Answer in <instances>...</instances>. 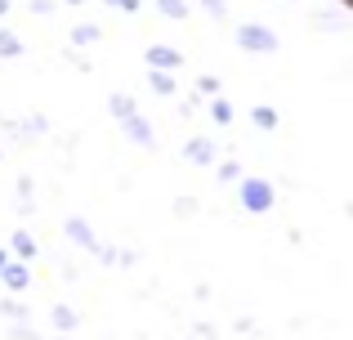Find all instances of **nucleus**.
Instances as JSON below:
<instances>
[{"mask_svg":"<svg viewBox=\"0 0 353 340\" xmlns=\"http://www.w3.org/2000/svg\"><path fill=\"white\" fill-rule=\"evenodd\" d=\"M112 112L121 117V121H125V117H134V103H130L125 94H117V99H112Z\"/></svg>","mask_w":353,"mask_h":340,"instance_id":"f8f14e48","label":"nucleus"},{"mask_svg":"<svg viewBox=\"0 0 353 340\" xmlns=\"http://www.w3.org/2000/svg\"><path fill=\"white\" fill-rule=\"evenodd\" d=\"M5 264H9V255H5V251H0V269H5Z\"/></svg>","mask_w":353,"mask_h":340,"instance_id":"f3484780","label":"nucleus"},{"mask_svg":"<svg viewBox=\"0 0 353 340\" xmlns=\"http://www.w3.org/2000/svg\"><path fill=\"white\" fill-rule=\"evenodd\" d=\"M148 63H152L157 72H170V68H179V50H170V45H152V50H148Z\"/></svg>","mask_w":353,"mask_h":340,"instance_id":"7ed1b4c3","label":"nucleus"},{"mask_svg":"<svg viewBox=\"0 0 353 340\" xmlns=\"http://www.w3.org/2000/svg\"><path fill=\"white\" fill-rule=\"evenodd\" d=\"M68 237H72L77 246H85V251H94V233H90L85 219H68Z\"/></svg>","mask_w":353,"mask_h":340,"instance_id":"0eeeda50","label":"nucleus"},{"mask_svg":"<svg viewBox=\"0 0 353 340\" xmlns=\"http://www.w3.org/2000/svg\"><path fill=\"white\" fill-rule=\"evenodd\" d=\"M54 327H59V332H77V314H72L68 305H59L54 309Z\"/></svg>","mask_w":353,"mask_h":340,"instance_id":"6e6552de","label":"nucleus"},{"mask_svg":"<svg viewBox=\"0 0 353 340\" xmlns=\"http://www.w3.org/2000/svg\"><path fill=\"white\" fill-rule=\"evenodd\" d=\"M183 152H188V161H197V166H210V161H215V143L210 139H192Z\"/></svg>","mask_w":353,"mask_h":340,"instance_id":"423d86ee","label":"nucleus"},{"mask_svg":"<svg viewBox=\"0 0 353 340\" xmlns=\"http://www.w3.org/2000/svg\"><path fill=\"white\" fill-rule=\"evenodd\" d=\"M201 5H206L210 14H224V0H201Z\"/></svg>","mask_w":353,"mask_h":340,"instance_id":"2eb2a0df","label":"nucleus"},{"mask_svg":"<svg viewBox=\"0 0 353 340\" xmlns=\"http://www.w3.org/2000/svg\"><path fill=\"white\" fill-rule=\"evenodd\" d=\"M152 90L157 94H174V81L165 77V72H152Z\"/></svg>","mask_w":353,"mask_h":340,"instance_id":"9b49d317","label":"nucleus"},{"mask_svg":"<svg viewBox=\"0 0 353 340\" xmlns=\"http://www.w3.org/2000/svg\"><path fill=\"white\" fill-rule=\"evenodd\" d=\"M0 54H18V41L9 32H0Z\"/></svg>","mask_w":353,"mask_h":340,"instance_id":"4468645a","label":"nucleus"},{"mask_svg":"<svg viewBox=\"0 0 353 340\" xmlns=\"http://www.w3.org/2000/svg\"><path fill=\"white\" fill-rule=\"evenodd\" d=\"M0 282H5L9 291H27V264H5V269H0Z\"/></svg>","mask_w":353,"mask_h":340,"instance_id":"20e7f679","label":"nucleus"},{"mask_svg":"<svg viewBox=\"0 0 353 340\" xmlns=\"http://www.w3.org/2000/svg\"><path fill=\"white\" fill-rule=\"evenodd\" d=\"M157 5H161V14H170V18H183V14H188V5H183V0H157Z\"/></svg>","mask_w":353,"mask_h":340,"instance_id":"9d476101","label":"nucleus"},{"mask_svg":"<svg viewBox=\"0 0 353 340\" xmlns=\"http://www.w3.org/2000/svg\"><path fill=\"white\" fill-rule=\"evenodd\" d=\"M14 251L23 255V260H27V255H36V242H32V233H14Z\"/></svg>","mask_w":353,"mask_h":340,"instance_id":"1a4fd4ad","label":"nucleus"},{"mask_svg":"<svg viewBox=\"0 0 353 340\" xmlns=\"http://www.w3.org/2000/svg\"><path fill=\"white\" fill-rule=\"evenodd\" d=\"M237 45H241V50H259V54H273V50H277V36L268 32V27L250 23V27H241V32H237Z\"/></svg>","mask_w":353,"mask_h":340,"instance_id":"f03ea898","label":"nucleus"},{"mask_svg":"<svg viewBox=\"0 0 353 340\" xmlns=\"http://www.w3.org/2000/svg\"><path fill=\"white\" fill-rule=\"evenodd\" d=\"M255 126H264V130H273V126H277V117L268 112V108H259V112H255Z\"/></svg>","mask_w":353,"mask_h":340,"instance_id":"ddd939ff","label":"nucleus"},{"mask_svg":"<svg viewBox=\"0 0 353 340\" xmlns=\"http://www.w3.org/2000/svg\"><path fill=\"white\" fill-rule=\"evenodd\" d=\"M108 5H117V9H139V0H108Z\"/></svg>","mask_w":353,"mask_h":340,"instance_id":"dca6fc26","label":"nucleus"},{"mask_svg":"<svg viewBox=\"0 0 353 340\" xmlns=\"http://www.w3.org/2000/svg\"><path fill=\"white\" fill-rule=\"evenodd\" d=\"M125 134L134 143H143V148H152V126H148L143 117H125Z\"/></svg>","mask_w":353,"mask_h":340,"instance_id":"39448f33","label":"nucleus"},{"mask_svg":"<svg viewBox=\"0 0 353 340\" xmlns=\"http://www.w3.org/2000/svg\"><path fill=\"white\" fill-rule=\"evenodd\" d=\"M72 5H77V0H72Z\"/></svg>","mask_w":353,"mask_h":340,"instance_id":"aec40b11","label":"nucleus"},{"mask_svg":"<svg viewBox=\"0 0 353 340\" xmlns=\"http://www.w3.org/2000/svg\"><path fill=\"white\" fill-rule=\"evenodd\" d=\"M340 5H353V0H340Z\"/></svg>","mask_w":353,"mask_h":340,"instance_id":"6ab92c4d","label":"nucleus"},{"mask_svg":"<svg viewBox=\"0 0 353 340\" xmlns=\"http://www.w3.org/2000/svg\"><path fill=\"white\" fill-rule=\"evenodd\" d=\"M5 9H9V0H0V14H5Z\"/></svg>","mask_w":353,"mask_h":340,"instance_id":"a211bd4d","label":"nucleus"},{"mask_svg":"<svg viewBox=\"0 0 353 340\" xmlns=\"http://www.w3.org/2000/svg\"><path fill=\"white\" fill-rule=\"evenodd\" d=\"M241 206H246L250 215H264V210L273 206V183H264V179H241Z\"/></svg>","mask_w":353,"mask_h":340,"instance_id":"f257e3e1","label":"nucleus"}]
</instances>
